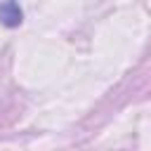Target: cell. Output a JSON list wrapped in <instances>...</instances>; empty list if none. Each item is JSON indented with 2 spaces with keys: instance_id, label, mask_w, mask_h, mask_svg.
I'll return each instance as SVG.
<instances>
[{
  "instance_id": "6da1fadb",
  "label": "cell",
  "mask_w": 151,
  "mask_h": 151,
  "mask_svg": "<svg viewBox=\"0 0 151 151\" xmlns=\"http://www.w3.org/2000/svg\"><path fill=\"white\" fill-rule=\"evenodd\" d=\"M21 21H24V12H21L19 2H14V0H5V2H0V24H2V26H7V28H17Z\"/></svg>"
}]
</instances>
